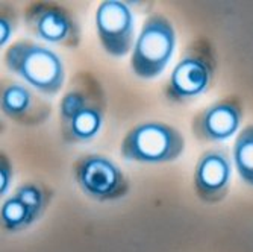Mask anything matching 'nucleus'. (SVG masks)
I'll use <instances>...</instances> for the list:
<instances>
[{"instance_id": "nucleus-1", "label": "nucleus", "mask_w": 253, "mask_h": 252, "mask_svg": "<svg viewBox=\"0 0 253 252\" xmlns=\"http://www.w3.org/2000/svg\"><path fill=\"white\" fill-rule=\"evenodd\" d=\"M108 109L106 91L91 72H78L59 102V128L65 145H85L103 128Z\"/></svg>"}, {"instance_id": "nucleus-2", "label": "nucleus", "mask_w": 253, "mask_h": 252, "mask_svg": "<svg viewBox=\"0 0 253 252\" xmlns=\"http://www.w3.org/2000/svg\"><path fill=\"white\" fill-rule=\"evenodd\" d=\"M8 72L23 79L42 96H55L65 84V67L56 52L42 44L18 40L3 53Z\"/></svg>"}, {"instance_id": "nucleus-3", "label": "nucleus", "mask_w": 253, "mask_h": 252, "mask_svg": "<svg viewBox=\"0 0 253 252\" xmlns=\"http://www.w3.org/2000/svg\"><path fill=\"white\" fill-rule=\"evenodd\" d=\"M217 73V53L206 38L194 40L180 56L164 88V96L171 103H185L206 93Z\"/></svg>"}, {"instance_id": "nucleus-4", "label": "nucleus", "mask_w": 253, "mask_h": 252, "mask_svg": "<svg viewBox=\"0 0 253 252\" xmlns=\"http://www.w3.org/2000/svg\"><path fill=\"white\" fill-rule=\"evenodd\" d=\"M183 149L185 139L177 128L164 122H144L125 134L120 153L126 161L164 164L176 161Z\"/></svg>"}, {"instance_id": "nucleus-5", "label": "nucleus", "mask_w": 253, "mask_h": 252, "mask_svg": "<svg viewBox=\"0 0 253 252\" xmlns=\"http://www.w3.org/2000/svg\"><path fill=\"white\" fill-rule=\"evenodd\" d=\"M176 29L163 14H150L141 26L130 55L133 73L144 81L158 78L176 50Z\"/></svg>"}, {"instance_id": "nucleus-6", "label": "nucleus", "mask_w": 253, "mask_h": 252, "mask_svg": "<svg viewBox=\"0 0 253 252\" xmlns=\"http://www.w3.org/2000/svg\"><path fill=\"white\" fill-rule=\"evenodd\" d=\"M26 31L49 44L76 49L82 41V28L76 14L58 2H32L23 12Z\"/></svg>"}, {"instance_id": "nucleus-7", "label": "nucleus", "mask_w": 253, "mask_h": 252, "mask_svg": "<svg viewBox=\"0 0 253 252\" xmlns=\"http://www.w3.org/2000/svg\"><path fill=\"white\" fill-rule=\"evenodd\" d=\"M73 176L84 195L97 202L119 201L129 195L130 181L111 158L88 153L73 163Z\"/></svg>"}, {"instance_id": "nucleus-8", "label": "nucleus", "mask_w": 253, "mask_h": 252, "mask_svg": "<svg viewBox=\"0 0 253 252\" xmlns=\"http://www.w3.org/2000/svg\"><path fill=\"white\" fill-rule=\"evenodd\" d=\"M55 196L52 187L42 182H25L8 196L0 208V223L8 233L25 231L47 211Z\"/></svg>"}, {"instance_id": "nucleus-9", "label": "nucleus", "mask_w": 253, "mask_h": 252, "mask_svg": "<svg viewBox=\"0 0 253 252\" xmlns=\"http://www.w3.org/2000/svg\"><path fill=\"white\" fill-rule=\"evenodd\" d=\"M96 29L103 50L112 58L132 53L135 46V20L130 8L119 0H105L96 11Z\"/></svg>"}, {"instance_id": "nucleus-10", "label": "nucleus", "mask_w": 253, "mask_h": 252, "mask_svg": "<svg viewBox=\"0 0 253 252\" xmlns=\"http://www.w3.org/2000/svg\"><path fill=\"white\" fill-rule=\"evenodd\" d=\"M0 111L20 126L37 128L49 120L52 106L29 87L3 79L0 87Z\"/></svg>"}, {"instance_id": "nucleus-11", "label": "nucleus", "mask_w": 253, "mask_h": 252, "mask_svg": "<svg viewBox=\"0 0 253 252\" xmlns=\"http://www.w3.org/2000/svg\"><path fill=\"white\" fill-rule=\"evenodd\" d=\"M243 120V105L238 98L220 99L199 111L191 123V131L200 142L221 143L237 134Z\"/></svg>"}, {"instance_id": "nucleus-12", "label": "nucleus", "mask_w": 253, "mask_h": 252, "mask_svg": "<svg viewBox=\"0 0 253 252\" xmlns=\"http://www.w3.org/2000/svg\"><path fill=\"white\" fill-rule=\"evenodd\" d=\"M232 163L223 149L205 151L196 163L194 190L197 198L205 203L221 202L231 187Z\"/></svg>"}, {"instance_id": "nucleus-13", "label": "nucleus", "mask_w": 253, "mask_h": 252, "mask_svg": "<svg viewBox=\"0 0 253 252\" xmlns=\"http://www.w3.org/2000/svg\"><path fill=\"white\" fill-rule=\"evenodd\" d=\"M232 159L244 184L253 187V125L243 128L234 143Z\"/></svg>"}, {"instance_id": "nucleus-14", "label": "nucleus", "mask_w": 253, "mask_h": 252, "mask_svg": "<svg viewBox=\"0 0 253 252\" xmlns=\"http://www.w3.org/2000/svg\"><path fill=\"white\" fill-rule=\"evenodd\" d=\"M0 46L5 48L18 29V12L11 3H0Z\"/></svg>"}, {"instance_id": "nucleus-15", "label": "nucleus", "mask_w": 253, "mask_h": 252, "mask_svg": "<svg viewBox=\"0 0 253 252\" xmlns=\"http://www.w3.org/2000/svg\"><path fill=\"white\" fill-rule=\"evenodd\" d=\"M14 176V167L9 156L2 151L0 152V195L5 196L9 192V186Z\"/></svg>"}]
</instances>
